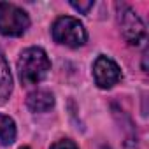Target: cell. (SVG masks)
Listing matches in <instances>:
<instances>
[{
    "label": "cell",
    "instance_id": "cell-1",
    "mask_svg": "<svg viewBox=\"0 0 149 149\" xmlns=\"http://www.w3.org/2000/svg\"><path fill=\"white\" fill-rule=\"evenodd\" d=\"M51 68V61L44 49L28 47L21 53L18 61V72L23 84H37L40 83Z\"/></svg>",
    "mask_w": 149,
    "mask_h": 149
},
{
    "label": "cell",
    "instance_id": "cell-2",
    "mask_svg": "<svg viewBox=\"0 0 149 149\" xmlns=\"http://www.w3.org/2000/svg\"><path fill=\"white\" fill-rule=\"evenodd\" d=\"M53 39L68 47H79L86 42L88 33L79 19L70 16H61L53 25Z\"/></svg>",
    "mask_w": 149,
    "mask_h": 149
},
{
    "label": "cell",
    "instance_id": "cell-3",
    "mask_svg": "<svg viewBox=\"0 0 149 149\" xmlns=\"http://www.w3.org/2000/svg\"><path fill=\"white\" fill-rule=\"evenodd\" d=\"M30 25V19L23 9H19L14 4L0 2V33L18 37L21 35Z\"/></svg>",
    "mask_w": 149,
    "mask_h": 149
},
{
    "label": "cell",
    "instance_id": "cell-4",
    "mask_svg": "<svg viewBox=\"0 0 149 149\" xmlns=\"http://www.w3.org/2000/svg\"><path fill=\"white\" fill-rule=\"evenodd\" d=\"M118 23L121 26V35L130 46H139L146 37V26L135 11L128 6H118Z\"/></svg>",
    "mask_w": 149,
    "mask_h": 149
},
{
    "label": "cell",
    "instance_id": "cell-5",
    "mask_svg": "<svg viewBox=\"0 0 149 149\" xmlns=\"http://www.w3.org/2000/svg\"><path fill=\"white\" fill-rule=\"evenodd\" d=\"M93 76L95 83L100 88H112L121 79V70L116 61L107 56H98L93 63Z\"/></svg>",
    "mask_w": 149,
    "mask_h": 149
},
{
    "label": "cell",
    "instance_id": "cell-6",
    "mask_svg": "<svg viewBox=\"0 0 149 149\" xmlns=\"http://www.w3.org/2000/svg\"><path fill=\"white\" fill-rule=\"evenodd\" d=\"M54 104V98L49 91L46 90H37V91H32L26 98V105L32 112H46L53 107Z\"/></svg>",
    "mask_w": 149,
    "mask_h": 149
},
{
    "label": "cell",
    "instance_id": "cell-7",
    "mask_svg": "<svg viewBox=\"0 0 149 149\" xmlns=\"http://www.w3.org/2000/svg\"><path fill=\"white\" fill-rule=\"evenodd\" d=\"M11 91H13V76L4 53L0 51V105L7 102Z\"/></svg>",
    "mask_w": 149,
    "mask_h": 149
},
{
    "label": "cell",
    "instance_id": "cell-8",
    "mask_svg": "<svg viewBox=\"0 0 149 149\" xmlns=\"http://www.w3.org/2000/svg\"><path fill=\"white\" fill-rule=\"evenodd\" d=\"M16 139V125L9 116L0 114V142L4 146L13 144Z\"/></svg>",
    "mask_w": 149,
    "mask_h": 149
},
{
    "label": "cell",
    "instance_id": "cell-9",
    "mask_svg": "<svg viewBox=\"0 0 149 149\" xmlns=\"http://www.w3.org/2000/svg\"><path fill=\"white\" fill-rule=\"evenodd\" d=\"M51 149H79L76 144H74L72 140H68V139H63V140H58V142H54L53 146H51Z\"/></svg>",
    "mask_w": 149,
    "mask_h": 149
},
{
    "label": "cell",
    "instance_id": "cell-10",
    "mask_svg": "<svg viewBox=\"0 0 149 149\" xmlns=\"http://www.w3.org/2000/svg\"><path fill=\"white\" fill-rule=\"evenodd\" d=\"M70 6L79 13H88L93 7V2H70Z\"/></svg>",
    "mask_w": 149,
    "mask_h": 149
},
{
    "label": "cell",
    "instance_id": "cell-11",
    "mask_svg": "<svg viewBox=\"0 0 149 149\" xmlns=\"http://www.w3.org/2000/svg\"><path fill=\"white\" fill-rule=\"evenodd\" d=\"M21 149H28V147H21Z\"/></svg>",
    "mask_w": 149,
    "mask_h": 149
}]
</instances>
